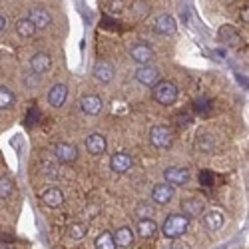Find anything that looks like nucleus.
Instances as JSON below:
<instances>
[{"mask_svg":"<svg viewBox=\"0 0 249 249\" xmlns=\"http://www.w3.org/2000/svg\"><path fill=\"white\" fill-rule=\"evenodd\" d=\"M188 227H190V219L183 213H172V215L165 217V221L161 225V233L165 239L176 241L188 231Z\"/></svg>","mask_w":249,"mask_h":249,"instance_id":"f257e3e1","label":"nucleus"},{"mask_svg":"<svg viewBox=\"0 0 249 249\" xmlns=\"http://www.w3.org/2000/svg\"><path fill=\"white\" fill-rule=\"evenodd\" d=\"M152 96L158 104H161V106H172V104H176L179 92H178V86L174 82L160 80L156 86H152Z\"/></svg>","mask_w":249,"mask_h":249,"instance_id":"f03ea898","label":"nucleus"},{"mask_svg":"<svg viewBox=\"0 0 249 249\" xmlns=\"http://www.w3.org/2000/svg\"><path fill=\"white\" fill-rule=\"evenodd\" d=\"M150 143L158 150H165L174 143V132L168 126H154L150 130Z\"/></svg>","mask_w":249,"mask_h":249,"instance_id":"7ed1b4c3","label":"nucleus"},{"mask_svg":"<svg viewBox=\"0 0 249 249\" xmlns=\"http://www.w3.org/2000/svg\"><path fill=\"white\" fill-rule=\"evenodd\" d=\"M92 74L98 82H102V84H108V82L114 80V74H116V68L110 60H98L94 68H92Z\"/></svg>","mask_w":249,"mask_h":249,"instance_id":"20e7f679","label":"nucleus"},{"mask_svg":"<svg viewBox=\"0 0 249 249\" xmlns=\"http://www.w3.org/2000/svg\"><path fill=\"white\" fill-rule=\"evenodd\" d=\"M178 30V22L172 14H160L154 22V32L161 36H172Z\"/></svg>","mask_w":249,"mask_h":249,"instance_id":"39448f33","label":"nucleus"},{"mask_svg":"<svg viewBox=\"0 0 249 249\" xmlns=\"http://www.w3.org/2000/svg\"><path fill=\"white\" fill-rule=\"evenodd\" d=\"M78 106H80L82 112L88 114V116H98V114L102 112V108H104V102H102V98L96 96V94H86V96L80 98Z\"/></svg>","mask_w":249,"mask_h":249,"instance_id":"423d86ee","label":"nucleus"},{"mask_svg":"<svg viewBox=\"0 0 249 249\" xmlns=\"http://www.w3.org/2000/svg\"><path fill=\"white\" fill-rule=\"evenodd\" d=\"M54 156L62 161V163H72L78 160V148L74 143H68V142H58L54 146Z\"/></svg>","mask_w":249,"mask_h":249,"instance_id":"0eeeda50","label":"nucleus"},{"mask_svg":"<svg viewBox=\"0 0 249 249\" xmlns=\"http://www.w3.org/2000/svg\"><path fill=\"white\" fill-rule=\"evenodd\" d=\"M136 80L140 82V84L152 88V86H156L158 82L161 80V76H160V70L154 68V66H140L136 70Z\"/></svg>","mask_w":249,"mask_h":249,"instance_id":"6e6552de","label":"nucleus"},{"mask_svg":"<svg viewBox=\"0 0 249 249\" xmlns=\"http://www.w3.org/2000/svg\"><path fill=\"white\" fill-rule=\"evenodd\" d=\"M174 185L170 183H156L154 190H152V199L158 203V205H168L172 199H174Z\"/></svg>","mask_w":249,"mask_h":249,"instance_id":"1a4fd4ad","label":"nucleus"},{"mask_svg":"<svg viewBox=\"0 0 249 249\" xmlns=\"http://www.w3.org/2000/svg\"><path fill=\"white\" fill-rule=\"evenodd\" d=\"M130 56H132V60L136 62V64H140V66H150V62L154 60V50H152L148 44L140 42V44H136V46L130 50Z\"/></svg>","mask_w":249,"mask_h":249,"instance_id":"9d476101","label":"nucleus"},{"mask_svg":"<svg viewBox=\"0 0 249 249\" xmlns=\"http://www.w3.org/2000/svg\"><path fill=\"white\" fill-rule=\"evenodd\" d=\"M132 156L126 154V152H116L112 158H110V168L114 174H126L130 168H132Z\"/></svg>","mask_w":249,"mask_h":249,"instance_id":"9b49d317","label":"nucleus"},{"mask_svg":"<svg viewBox=\"0 0 249 249\" xmlns=\"http://www.w3.org/2000/svg\"><path fill=\"white\" fill-rule=\"evenodd\" d=\"M163 179L170 185H183L190 181V172L185 168H168L163 170Z\"/></svg>","mask_w":249,"mask_h":249,"instance_id":"f8f14e48","label":"nucleus"},{"mask_svg":"<svg viewBox=\"0 0 249 249\" xmlns=\"http://www.w3.org/2000/svg\"><path fill=\"white\" fill-rule=\"evenodd\" d=\"M28 20L36 26V30L40 28H48L50 26V22H52V16H50V12L46 10V8H32L30 10V14H28Z\"/></svg>","mask_w":249,"mask_h":249,"instance_id":"ddd939ff","label":"nucleus"},{"mask_svg":"<svg viewBox=\"0 0 249 249\" xmlns=\"http://www.w3.org/2000/svg\"><path fill=\"white\" fill-rule=\"evenodd\" d=\"M108 148V142L102 134H90L86 138V150L92 154V156H102Z\"/></svg>","mask_w":249,"mask_h":249,"instance_id":"4468645a","label":"nucleus"},{"mask_svg":"<svg viewBox=\"0 0 249 249\" xmlns=\"http://www.w3.org/2000/svg\"><path fill=\"white\" fill-rule=\"evenodd\" d=\"M68 98V88L66 84H54L50 90H48V104L52 108H60L62 104L66 102Z\"/></svg>","mask_w":249,"mask_h":249,"instance_id":"2eb2a0df","label":"nucleus"},{"mask_svg":"<svg viewBox=\"0 0 249 249\" xmlns=\"http://www.w3.org/2000/svg\"><path fill=\"white\" fill-rule=\"evenodd\" d=\"M50 66H52V58L46 52H38L30 60V68L34 74H46L50 70Z\"/></svg>","mask_w":249,"mask_h":249,"instance_id":"dca6fc26","label":"nucleus"},{"mask_svg":"<svg viewBox=\"0 0 249 249\" xmlns=\"http://www.w3.org/2000/svg\"><path fill=\"white\" fill-rule=\"evenodd\" d=\"M181 213H183L185 217H188V219L201 215V213H203V201H201L199 197L185 199V201L181 203Z\"/></svg>","mask_w":249,"mask_h":249,"instance_id":"f3484780","label":"nucleus"},{"mask_svg":"<svg viewBox=\"0 0 249 249\" xmlns=\"http://www.w3.org/2000/svg\"><path fill=\"white\" fill-rule=\"evenodd\" d=\"M203 223H205V227H207L210 231H217V230H221V227H223L225 217H223L221 212L212 210V212H205V213H203Z\"/></svg>","mask_w":249,"mask_h":249,"instance_id":"a211bd4d","label":"nucleus"},{"mask_svg":"<svg viewBox=\"0 0 249 249\" xmlns=\"http://www.w3.org/2000/svg\"><path fill=\"white\" fill-rule=\"evenodd\" d=\"M42 201L48 205V207H60L62 201H64V194H62L58 188H48L46 192H42Z\"/></svg>","mask_w":249,"mask_h":249,"instance_id":"6ab92c4d","label":"nucleus"},{"mask_svg":"<svg viewBox=\"0 0 249 249\" xmlns=\"http://www.w3.org/2000/svg\"><path fill=\"white\" fill-rule=\"evenodd\" d=\"M112 235H114L116 247H130L134 243V231L130 230V227H120V230Z\"/></svg>","mask_w":249,"mask_h":249,"instance_id":"aec40b11","label":"nucleus"},{"mask_svg":"<svg viewBox=\"0 0 249 249\" xmlns=\"http://www.w3.org/2000/svg\"><path fill=\"white\" fill-rule=\"evenodd\" d=\"M136 231H138L140 237L148 239V237H152V235L158 231V223H156L152 217H150V219H140L138 225H136Z\"/></svg>","mask_w":249,"mask_h":249,"instance_id":"412c9836","label":"nucleus"},{"mask_svg":"<svg viewBox=\"0 0 249 249\" xmlns=\"http://www.w3.org/2000/svg\"><path fill=\"white\" fill-rule=\"evenodd\" d=\"M16 32L22 38H30V36L36 34V26L30 22L28 18H20V20H16Z\"/></svg>","mask_w":249,"mask_h":249,"instance_id":"4be33fe9","label":"nucleus"},{"mask_svg":"<svg viewBox=\"0 0 249 249\" xmlns=\"http://www.w3.org/2000/svg\"><path fill=\"white\" fill-rule=\"evenodd\" d=\"M96 249H116V243H114V235L110 231H102L96 241H94Z\"/></svg>","mask_w":249,"mask_h":249,"instance_id":"5701e85b","label":"nucleus"},{"mask_svg":"<svg viewBox=\"0 0 249 249\" xmlns=\"http://www.w3.org/2000/svg\"><path fill=\"white\" fill-rule=\"evenodd\" d=\"M14 102H16V98H14L12 90L6 88V86H0V110H8V108H12V106H14Z\"/></svg>","mask_w":249,"mask_h":249,"instance_id":"b1692460","label":"nucleus"},{"mask_svg":"<svg viewBox=\"0 0 249 249\" xmlns=\"http://www.w3.org/2000/svg\"><path fill=\"white\" fill-rule=\"evenodd\" d=\"M66 231H68V235L72 239H82L88 233V227H86V223H82V221H72Z\"/></svg>","mask_w":249,"mask_h":249,"instance_id":"393cba45","label":"nucleus"},{"mask_svg":"<svg viewBox=\"0 0 249 249\" xmlns=\"http://www.w3.org/2000/svg\"><path fill=\"white\" fill-rule=\"evenodd\" d=\"M219 38H221V40H230V38H231V42H230V44H233V46H237V44L241 42V36H239L231 26H221V30H219Z\"/></svg>","mask_w":249,"mask_h":249,"instance_id":"a878e982","label":"nucleus"},{"mask_svg":"<svg viewBox=\"0 0 249 249\" xmlns=\"http://www.w3.org/2000/svg\"><path fill=\"white\" fill-rule=\"evenodd\" d=\"M12 190H14V185H12V181H10L8 178H0V199H4V197H8V196L12 194Z\"/></svg>","mask_w":249,"mask_h":249,"instance_id":"bb28decb","label":"nucleus"},{"mask_svg":"<svg viewBox=\"0 0 249 249\" xmlns=\"http://www.w3.org/2000/svg\"><path fill=\"white\" fill-rule=\"evenodd\" d=\"M136 213H138L140 219H150V217L154 215V210H152L148 203H140V205L136 207Z\"/></svg>","mask_w":249,"mask_h":249,"instance_id":"cd10ccee","label":"nucleus"},{"mask_svg":"<svg viewBox=\"0 0 249 249\" xmlns=\"http://www.w3.org/2000/svg\"><path fill=\"white\" fill-rule=\"evenodd\" d=\"M201 183H203V185H213V174L203 172V174H201Z\"/></svg>","mask_w":249,"mask_h":249,"instance_id":"c85d7f7f","label":"nucleus"},{"mask_svg":"<svg viewBox=\"0 0 249 249\" xmlns=\"http://www.w3.org/2000/svg\"><path fill=\"white\" fill-rule=\"evenodd\" d=\"M110 8H112V12H122V8H124V2H122V0H114Z\"/></svg>","mask_w":249,"mask_h":249,"instance_id":"c756f323","label":"nucleus"},{"mask_svg":"<svg viewBox=\"0 0 249 249\" xmlns=\"http://www.w3.org/2000/svg\"><path fill=\"white\" fill-rule=\"evenodd\" d=\"M6 28V18L2 16V14H0V32H2Z\"/></svg>","mask_w":249,"mask_h":249,"instance_id":"7c9ffc66","label":"nucleus"},{"mask_svg":"<svg viewBox=\"0 0 249 249\" xmlns=\"http://www.w3.org/2000/svg\"><path fill=\"white\" fill-rule=\"evenodd\" d=\"M241 20L247 24V20H249V18H247V6H245V8H241Z\"/></svg>","mask_w":249,"mask_h":249,"instance_id":"2f4dec72","label":"nucleus"},{"mask_svg":"<svg viewBox=\"0 0 249 249\" xmlns=\"http://www.w3.org/2000/svg\"><path fill=\"white\" fill-rule=\"evenodd\" d=\"M170 249H183V245H178V243H174Z\"/></svg>","mask_w":249,"mask_h":249,"instance_id":"473e14b6","label":"nucleus"},{"mask_svg":"<svg viewBox=\"0 0 249 249\" xmlns=\"http://www.w3.org/2000/svg\"><path fill=\"white\" fill-rule=\"evenodd\" d=\"M0 249H10V247H0Z\"/></svg>","mask_w":249,"mask_h":249,"instance_id":"72a5a7b5","label":"nucleus"}]
</instances>
